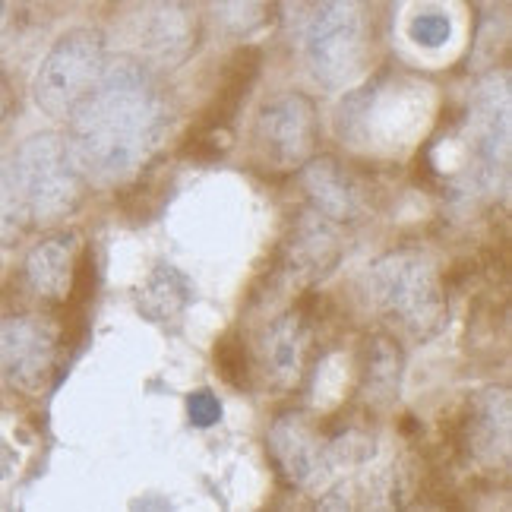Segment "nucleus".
Returning a JSON list of instances; mask_svg holds the SVG:
<instances>
[{
    "label": "nucleus",
    "instance_id": "obj_23",
    "mask_svg": "<svg viewBox=\"0 0 512 512\" xmlns=\"http://www.w3.org/2000/svg\"><path fill=\"white\" fill-rule=\"evenodd\" d=\"M7 105H10V98H7L4 76H0V124H4V117H7Z\"/></svg>",
    "mask_w": 512,
    "mask_h": 512
},
{
    "label": "nucleus",
    "instance_id": "obj_7",
    "mask_svg": "<svg viewBox=\"0 0 512 512\" xmlns=\"http://www.w3.org/2000/svg\"><path fill=\"white\" fill-rule=\"evenodd\" d=\"M471 174L481 187H497L509 171V73H490L471 92L468 105Z\"/></svg>",
    "mask_w": 512,
    "mask_h": 512
},
{
    "label": "nucleus",
    "instance_id": "obj_17",
    "mask_svg": "<svg viewBox=\"0 0 512 512\" xmlns=\"http://www.w3.org/2000/svg\"><path fill=\"white\" fill-rule=\"evenodd\" d=\"M32 225L35 222L23 177L16 171L13 155H7V159H0V250L16 247Z\"/></svg>",
    "mask_w": 512,
    "mask_h": 512
},
{
    "label": "nucleus",
    "instance_id": "obj_16",
    "mask_svg": "<svg viewBox=\"0 0 512 512\" xmlns=\"http://www.w3.org/2000/svg\"><path fill=\"white\" fill-rule=\"evenodd\" d=\"M193 301V285L187 275L174 266H155L146 282L136 291V304L146 313L152 323H168L177 320Z\"/></svg>",
    "mask_w": 512,
    "mask_h": 512
},
{
    "label": "nucleus",
    "instance_id": "obj_6",
    "mask_svg": "<svg viewBox=\"0 0 512 512\" xmlns=\"http://www.w3.org/2000/svg\"><path fill=\"white\" fill-rule=\"evenodd\" d=\"M253 143L272 171H298L304 162L313 159L320 143L317 105L304 92L275 95L256 114Z\"/></svg>",
    "mask_w": 512,
    "mask_h": 512
},
{
    "label": "nucleus",
    "instance_id": "obj_18",
    "mask_svg": "<svg viewBox=\"0 0 512 512\" xmlns=\"http://www.w3.org/2000/svg\"><path fill=\"white\" fill-rule=\"evenodd\" d=\"M402 386V351L399 345L380 336L367 348V367H364V389L370 392V402H392L399 399Z\"/></svg>",
    "mask_w": 512,
    "mask_h": 512
},
{
    "label": "nucleus",
    "instance_id": "obj_1",
    "mask_svg": "<svg viewBox=\"0 0 512 512\" xmlns=\"http://www.w3.org/2000/svg\"><path fill=\"white\" fill-rule=\"evenodd\" d=\"M70 152L86 181L117 184L140 171L171 127V105L149 64L117 57L70 117Z\"/></svg>",
    "mask_w": 512,
    "mask_h": 512
},
{
    "label": "nucleus",
    "instance_id": "obj_8",
    "mask_svg": "<svg viewBox=\"0 0 512 512\" xmlns=\"http://www.w3.org/2000/svg\"><path fill=\"white\" fill-rule=\"evenodd\" d=\"M203 23L190 0H146L133 16V42L152 70L187 64L200 45Z\"/></svg>",
    "mask_w": 512,
    "mask_h": 512
},
{
    "label": "nucleus",
    "instance_id": "obj_13",
    "mask_svg": "<svg viewBox=\"0 0 512 512\" xmlns=\"http://www.w3.org/2000/svg\"><path fill=\"white\" fill-rule=\"evenodd\" d=\"M336 228L339 225L326 222L317 212H307L304 219L294 225L291 241L285 244V272L291 275V282L313 285L336 269L342 256Z\"/></svg>",
    "mask_w": 512,
    "mask_h": 512
},
{
    "label": "nucleus",
    "instance_id": "obj_11",
    "mask_svg": "<svg viewBox=\"0 0 512 512\" xmlns=\"http://www.w3.org/2000/svg\"><path fill=\"white\" fill-rule=\"evenodd\" d=\"M80 234L76 231H54L38 241L26 256V282L38 298L64 304L80 275Z\"/></svg>",
    "mask_w": 512,
    "mask_h": 512
},
{
    "label": "nucleus",
    "instance_id": "obj_12",
    "mask_svg": "<svg viewBox=\"0 0 512 512\" xmlns=\"http://www.w3.org/2000/svg\"><path fill=\"white\" fill-rule=\"evenodd\" d=\"M301 184L310 212L332 225H351L364 212V190L336 159H310L301 165Z\"/></svg>",
    "mask_w": 512,
    "mask_h": 512
},
{
    "label": "nucleus",
    "instance_id": "obj_2",
    "mask_svg": "<svg viewBox=\"0 0 512 512\" xmlns=\"http://www.w3.org/2000/svg\"><path fill=\"white\" fill-rule=\"evenodd\" d=\"M367 294L392 323L415 339L437 336L446 323L440 272L418 250H396L367 266Z\"/></svg>",
    "mask_w": 512,
    "mask_h": 512
},
{
    "label": "nucleus",
    "instance_id": "obj_5",
    "mask_svg": "<svg viewBox=\"0 0 512 512\" xmlns=\"http://www.w3.org/2000/svg\"><path fill=\"white\" fill-rule=\"evenodd\" d=\"M16 171L32 206L35 225H54L83 203L86 177L76 165L67 136L35 133L13 152Z\"/></svg>",
    "mask_w": 512,
    "mask_h": 512
},
{
    "label": "nucleus",
    "instance_id": "obj_21",
    "mask_svg": "<svg viewBox=\"0 0 512 512\" xmlns=\"http://www.w3.org/2000/svg\"><path fill=\"white\" fill-rule=\"evenodd\" d=\"M187 411H190V421L196 427H212L215 421L222 418V402L215 399L209 389H200V392H193V396L187 399Z\"/></svg>",
    "mask_w": 512,
    "mask_h": 512
},
{
    "label": "nucleus",
    "instance_id": "obj_15",
    "mask_svg": "<svg viewBox=\"0 0 512 512\" xmlns=\"http://www.w3.org/2000/svg\"><path fill=\"white\" fill-rule=\"evenodd\" d=\"M468 452L481 462H506L509 459V392L487 389L471 402V415L465 421Z\"/></svg>",
    "mask_w": 512,
    "mask_h": 512
},
{
    "label": "nucleus",
    "instance_id": "obj_14",
    "mask_svg": "<svg viewBox=\"0 0 512 512\" xmlns=\"http://www.w3.org/2000/svg\"><path fill=\"white\" fill-rule=\"evenodd\" d=\"M310 345H313V329L304 313H298V310L282 313L279 320H272V326L266 329V339H263L266 373L285 389L298 386L307 373Z\"/></svg>",
    "mask_w": 512,
    "mask_h": 512
},
{
    "label": "nucleus",
    "instance_id": "obj_20",
    "mask_svg": "<svg viewBox=\"0 0 512 512\" xmlns=\"http://www.w3.org/2000/svg\"><path fill=\"white\" fill-rule=\"evenodd\" d=\"M408 38L424 51H440L452 38V19L443 10H418L408 19Z\"/></svg>",
    "mask_w": 512,
    "mask_h": 512
},
{
    "label": "nucleus",
    "instance_id": "obj_3",
    "mask_svg": "<svg viewBox=\"0 0 512 512\" xmlns=\"http://www.w3.org/2000/svg\"><path fill=\"white\" fill-rule=\"evenodd\" d=\"M373 10L367 0H323L304 32V61L323 89H345L367 70Z\"/></svg>",
    "mask_w": 512,
    "mask_h": 512
},
{
    "label": "nucleus",
    "instance_id": "obj_9",
    "mask_svg": "<svg viewBox=\"0 0 512 512\" xmlns=\"http://www.w3.org/2000/svg\"><path fill=\"white\" fill-rule=\"evenodd\" d=\"M57 364V332L38 317H0V386L35 396Z\"/></svg>",
    "mask_w": 512,
    "mask_h": 512
},
{
    "label": "nucleus",
    "instance_id": "obj_22",
    "mask_svg": "<svg viewBox=\"0 0 512 512\" xmlns=\"http://www.w3.org/2000/svg\"><path fill=\"white\" fill-rule=\"evenodd\" d=\"M13 7H16V0H0V38L7 35V29L13 23Z\"/></svg>",
    "mask_w": 512,
    "mask_h": 512
},
{
    "label": "nucleus",
    "instance_id": "obj_10",
    "mask_svg": "<svg viewBox=\"0 0 512 512\" xmlns=\"http://www.w3.org/2000/svg\"><path fill=\"white\" fill-rule=\"evenodd\" d=\"M269 452L294 487H313L336 468L332 437H323L301 411H288L269 430Z\"/></svg>",
    "mask_w": 512,
    "mask_h": 512
},
{
    "label": "nucleus",
    "instance_id": "obj_4",
    "mask_svg": "<svg viewBox=\"0 0 512 512\" xmlns=\"http://www.w3.org/2000/svg\"><path fill=\"white\" fill-rule=\"evenodd\" d=\"M108 67V48L102 32L70 29L54 42L35 73V105L54 121H70Z\"/></svg>",
    "mask_w": 512,
    "mask_h": 512
},
{
    "label": "nucleus",
    "instance_id": "obj_19",
    "mask_svg": "<svg viewBox=\"0 0 512 512\" xmlns=\"http://www.w3.org/2000/svg\"><path fill=\"white\" fill-rule=\"evenodd\" d=\"M272 0H215V16L228 35L247 38L269 23Z\"/></svg>",
    "mask_w": 512,
    "mask_h": 512
}]
</instances>
